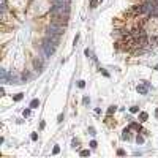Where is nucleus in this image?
<instances>
[{
    "label": "nucleus",
    "mask_w": 158,
    "mask_h": 158,
    "mask_svg": "<svg viewBox=\"0 0 158 158\" xmlns=\"http://www.w3.org/2000/svg\"><path fill=\"white\" fill-rule=\"evenodd\" d=\"M51 14L68 17L70 16V5H65V3H52V6H51Z\"/></svg>",
    "instance_id": "obj_1"
},
{
    "label": "nucleus",
    "mask_w": 158,
    "mask_h": 158,
    "mask_svg": "<svg viewBox=\"0 0 158 158\" xmlns=\"http://www.w3.org/2000/svg\"><path fill=\"white\" fill-rule=\"evenodd\" d=\"M55 49H57V43H54L52 40H49V38H44V40H43L41 51L46 57H51V55L55 52Z\"/></svg>",
    "instance_id": "obj_2"
},
{
    "label": "nucleus",
    "mask_w": 158,
    "mask_h": 158,
    "mask_svg": "<svg viewBox=\"0 0 158 158\" xmlns=\"http://www.w3.org/2000/svg\"><path fill=\"white\" fill-rule=\"evenodd\" d=\"M47 30L49 32H52V33H55V35H62L63 30H65V27L63 25H58V24H49V27H47Z\"/></svg>",
    "instance_id": "obj_3"
},
{
    "label": "nucleus",
    "mask_w": 158,
    "mask_h": 158,
    "mask_svg": "<svg viewBox=\"0 0 158 158\" xmlns=\"http://www.w3.org/2000/svg\"><path fill=\"white\" fill-rule=\"evenodd\" d=\"M147 37V32L144 30V29H134L131 32V38L133 40H141V38Z\"/></svg>",
    "instance_id": "obj_4"
},
{
    "label": "nucleus",
    "mask_w": 158,
    "mask_h": 158,
    "mask_svg": "<svg viewBox=\"0 0 158 158\" xmlns=\"http://www.w3.org/2000/svg\"><path fill=\"white\" fill-rule=\"evenodd\" d=\"M149 87H150V84H149V82H142V84L137 85V89H136V90H137V92H139L141 95H147Z\"/></svg>",
    "instance_id": "obj_5"
},
{
    "label": "nucleus",
    "mask_w": 158,
    "mask_h": 158,
    "mask_svg": "<svg viewBox=\"0 0 158 158\" xmlns=\"http://www.w3.org/2000/svg\"><path fill=\"white\" fill-rule=\"evenodd\" d=\"M46 38L52 40V41H54V43H57V44L60 43V35H55V33H52V32H49V30L46 32Z\"/></svg>",
    "instance_id": "obj_6"
},
{
    "label": "nucleus",
    "mask_w": 158,
    "mask_h": 158,
    "mask_svg": "<svg viewBox=\"0 0 158 158\" xmlns=\"http://www.w3.org/2000/svg\"><path fill=\"white\" fill-rule=\"evenodd\" d=\"M33 67H35V70H37L38 73H41L43 71V60L41 58H35L33 60Z\"/></svg>",
    "instance_id": "obj_7"
},
{
    "label": "nucleus",
    "mask_w": 158,
    "mask_h": 158,
    "mask_svg": "<svg viewBox=\"0 0 158 158\" xmlns=\"http://www.w3.org/2000/svg\"><path fill=\"white\" fill-rule=\"evenodd\" d=\"M8 82H10V84H19V78H17V74H16V73H10V76H8Z\"/></svg>",
    "instance_id": "obj_8"
},
{
    "label": "nucleus",
    "mask_w": 158,
    "mask_h": 158,
    "mask_svg": "<svg viewBox=\"0 0 158 158\" xmlns=\"http://www.w3.org/2000/svg\"><path fill=\"white\" fill-rule=\"evenodd\" d=\"M0 76H2V84H6L8 82V76H10V73H6L5 68L0 70Z\"/></svg>",
    "instance_id": "obj_9"
},
{
    "label": "nucleus",
    "mask_w": 158,
    "mask_h": 158,
    "mask_svg": "<svg viewBox=\"0 0 158 158\" xmlns=\"http://www.w3.org/2000/svg\"><path fill=\"white\" fill-rule=\"evenodd\" d=\"M122 137H123V139H126V141H128V139L131 137V136H130V126L123 130V134H122Z\"/></svg>",
    "instance_id": "obj_10"
},
{
    "label": "nucleus",
    "mask_w": 158,
    "mask_h": 158,
    "mask_svg": "<svg viewBox=\"0 0 158 158\" xmlns=\"http://www.w3.org/2000/svg\"><path fill=\"white\" fill-rule=\"evenodd\" d=\"M38 106H40V100H37V98H35V100H32V101H30V106H29V108L35 109V108H38Z\"/></svg>",
    "instance_id": "obj_11"
},
{
    "label": "nucleus",
    "mask_w": 158,
    "mask_h": 158,
    "mask_svg": "<svg viewBox=\"0 0 158 158\" xmlns=\"http://www.w3.org/2000/svg\"><path fill=\"white\" fill-rule=\"evenodd\" d=\"M130 130H136V131H141V125L139 123H130Z\"/></svg>",
    "instance_id": "obj_12"
},
{
    "label": "nucleus",
    "mask_w": 158,
    "mask_h": 158,
    "mask_svg": "<svg viewBox=\"0 0 158 158\" xmlns=\"http://www.w3.org/2000/svg\"><path fill=\"white\" fill-rule=\"evenodd\" d=\"M149 119V114L147 112H139V120L141 122H146Z\"/></svg>",
    "instance_id": "obj_13"
},
{
    "label": "nucleus",
    "mask_w": 158,
    "mask_h": 158,
    "mask_svg": "<svg viewBox=\"0 0 158 158\" xmlns=\"http://www.w3.org/2000/svg\"><path fill=\"white\" fill-rule=\"evenodd\" d=\"M22 98H24V93H16L14 96H13V100L14 101H21Z\"/></svg>",
    "instance_id": "obj_14"
},
{
    "label": "nucleus",
    "mask_w": 158,
    "mask_h": 158,
    "mask_svg": "<svg viewBox=\"0 0 158 158\" xmlns=\"http://www.w3.org/2000/svg\"><path fill=\"white\" fill-rule=\"evenodd\" d=\"M52 3H65V5H70V0H52Z\"/></svg>",
    "instance_id": "obj_15"
},
{
    "label": "nucleus",
    "mask_w": 158,
    "mask_h": 158,
    "mask_svg": "<svg viewBox=\"0 0 158 158\" xmlns=\"http://www.w3.org/2000/svg\"><path fill=\"white\" fill-rule=\"evenodd\" d=\"M136 141H137V144H144V136H142V134H137Z\"/></svg>",
    "instance_id": "obj_16"
},
{
    "label": "nucleus",
    "mask_w": 158,
    "mask_h": 158,
    "mask_svg": "<svg viewBox=\"0 0 158 158\" xmlns=\"http://www.w3.org/2000/svg\"><path fill=\"white\" fill-rule=\"evenodd\" d=\"M6 8H8V6H6V0H2V13H5Z\"/></svg>",
    "instance_id": "obj_17"
},
{
    "label": "nucleus",
    "mask_w": 158,
    "mask_h": 158,
    "mask_svg": "<svg viewBox=\"0 0 158 158\" xmlns=\"http://www.w3.org/2000/svg\"><path fill=\"white\" fill-rule=\"evenodd\" d=\"M98 5V0H90V8H96Z\"/></svg>",
    "instance_id": "obj_18"
},
{
    "label": "nucleus",
    "mask_w": 158,
    "mask_h": 158,
    "mask_svg": "<svg viewBox=\"0 0 158 158\" xmlns=\"http://www.w3.org/2000/svg\"><path fill=\"white\" fill-rule=\"evenodd\" d=\"M116 109H117V106H111L109 109H108V114H109V116H111L112 112H116Z\"/></svg>",
    "instance_id": "obj_19"
},
{
    "label": "nucleus",
    "mask_w": 158,
    "mask_h": 158,
    "mask_svg": "<svg viewBox=\"0 0 158 158\" xmlns=\"http://www.w3.org/2000/svg\"><path fill=\"white\" fill-rule=\"evenodd\" d=\"M130 111H131L133 114H136V112H139V108H137V106H131V108H130Z\"/></svg>",
    "instance_id": "obj_20"
},
{
    "label": "nucleus",
    "mask_w": 158,
    "mask_h": 158,
    "mask_svg": "<svg viewBox=\"0 0 158 158\" xmlns=\"http://www.w3.org/2000/svg\"><path fill=\"white\" fill-rule=\"evenodd\" d=\"M78 87H79V89H84V87H85V81H79Z\"/></svg>",
    "instance_id": "obj_21"
},
{
    "label": "nucleus",
    "mask_w": 158,
    "mask_h": 158,
    "mask_svg": "<svg viewBox=\"0 0 158 158\" xmlns=\"http://www.w3.org/2000/svg\"><path fill=\"white\" fill-rule=\"evenodd\" d=\"M90 155V150H81V157H87Z\"/></svg>",
    "instance_id": "obj_22"
},
{
    "label": "nucleus",
    "mask_w": 158,
    "mask_h": 158,
    "mask_svg": "<svg viewBox=\"0 0 158 158\" xmlns=\"http://www.w3.org/2000/svg\"><path fill=\"white\" fill-rule=\"evenodd\" d=\"M58 152H60V147H58V146H55V147L52 149V153H54V155H57Z\"/></svg>",
    "instance_id": "obj_23"
},
{
    "label": "nucleus",
    "mask_w": 158,
    "mask_h": 158,
    "mask_svg": "<svg viewBox=\"0 0 158 158\" xmlns=\"http://www.w3.org/2000/svg\"><path fill=\"white\" fill-rule=\"evenodd\" d=\"M32 109V108H30ZM30 109H24V112H22V114H24V117H29L30 116Z\"/></svg>",
    "instance_id": "obj_24"
},
{
    "label": "nucleus",
    "mask_w": 158,
    "mask_h": 158,
    "mask_svg": "<svg viewBox=\"0 0 158 158\" xmlns=\"http://www.w3.org/2000/svg\"><path fill=\"white\" fill-rule=\"evenodd\" d=\"M89 133L92 134V136H95V134H96V131H95V128H93V126H90V128H89Z\"/></svg>",
    "instance_id": "obj_25"
},
{
    "label": "nucleus",
    "mask_w": 158,
    "mask_h": 158,
    "mask_svg": "<svg viewBox=\"0 0 158 158\" xmlns=\"http://www.w3.org/2000/svg\"><path fill=\"white\" fill-rule=\"evenodd\" d=\"M100 71H101V73H103V74H104L106 78H109V73H108V71H106L104 68H100Z\"/></svg>",
    "instance_id": "obj_26"
},
{
    "label": "nucleus",
    "mask_w": 158,
    "mask_h": 158,
    "mask_svg": "<svg viewBox=\"0 0 158 158\" xmlns=\"http://www.w3.org/2000/svg\"><path fill=\"white\" fill-rule=\"evenodd\" d=\"M32 141H37V139H38V134H37V133H32Z\"/></svg>",
    "instance_id": "obj_27"
},
{
    "label": "nucleus",
    "mask_w": 158,
    "mask_h": 158,
    "mask_svg": "<svg viewBox=\"0 0 158 158\" xmlns=\"http://www.w3.org/2000/svg\"><path fill=\"white\" fill-rule=\"evenodd\" d=\"M89 146H90L92 149H96V141H92V142L89 144Z\"/></svg>",
    "instance_id": "obj_28"
},
{
    "label": "nucleus",
    "mask_w": 158,
    "mask_h": 158,
    "mask_svg": "<svg viewBox=\"0 0 158 158\" xmlns=\"http://www.w3.org/2000/svg\"><path fill=\"white\" fill-rule=\"evenodd\" d=\"M85 55H87V57H90V58H93V57H92V52H90L89 49H85Z\"/></svg>",
    "instance_id": "obj_29"
},
{
    "label": "nucleus",
    "mask_w": 158,
    "mask_h": 158,
    "mask_svg": "<svg viewBox=\"0 0 158 158\" xmlns=\"http://www.w3.org/2000/svg\"><path fill=\"white\" fill-rule=\"evenodd\" d=\"M117 155H120V157H122V155H125V150H122V149H119V150H117Z\"/></svg>",
    "instance_id": "obj_30"
},
{
    "label": "nucleus",
    "mask_w": 158,
    "mask_h": 158,
    "mask_svg": "<svg viewBox=\"0 0 158 158\" xmlns=\"http://www.w3.org/2000/svg\"><path fill=\"white\" fill-rule=\"evenodd\" d=\"M57 122H58V123H62V122H63V114H60V116H58Z\"/></svg>",
    "instance_id": "obj_31"
},
{
    "label": "nucleus",
    "mask_w": 158,
    "mask_h": 158,
    "mask_svg": "<svg viewBox=\"0 0 158 158\" xmlns=\"http://www.w3.org/2000/svg\"><path fill=\"white\" fill-rule=\"evenodd\" d=\"M84 104H89V96H84V100H82Z\"/></svg>",
    "instance_id": "obj_32"
},
{
    "label": "nucleus",
    "mask_w": 158,
    "mask_h": 158,
    "mask_svg": "<svg viewBox=\"0 0 158 158\" xmlns=\"http://www.w3.org/2000/svg\"><path fill=\"white\" fill-rule=\"evenodd\" d=\"M78 146H79V141H78V139H74V141H73V147H78Z\"/></svg>",
    "instance_id": "obj_33"
},
{
    "label": "nucleus",
    "mask_w": 158,
    "mask_h": 158,
    "mask_svg": "<svg viewBox=\"0 0 158 158\" xmlns=\"http://www.w3.org/2000/svg\"><path fill=\"white\" fill-rule=\"evenodd\" d=\"M155 116H157V119H158V108H157V111H155Z\"/></svg>",
    "instance_id": "obj_34"
},
{
    "label": "nucleus",
    "mask_w": 158,
    "mask_h": 158,
    "mask_svg": "<svg viewBox=\"0 0 158 158\" xmlns=\"http://www.w3.org/2000/svg\"><path fill=\"white\" fill-rule=\"evenodd\" d=\"M155 70H158V65H157V67H155Z\"/></svg>",
    "instance_id": "obj_35"
}]
</instances>
